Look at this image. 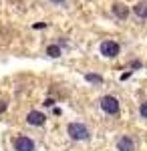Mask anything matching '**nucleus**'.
<instances>
[{
  "mask_svg": "<svg viewBox=\"0 0 147 151\" xmlns=\"http://www.w3.org/2000/svg\"><path fill=\"white\" fill-rule=\"evenodd\" d=\"M12 145H14V151H34V141L30 137H26V135L14 137Z\"/></svg>",
  "mask_w": 147,
  "mask_h": 151,
  "instance_id": "nucleus-4",
  "label": "nucleus"
},
{
  "mask_svg": "<svg viewBox=\"0 0 147 151\" xmlns=\"http://www.w3.org/2000/svg\"><path fill=\"white\" fill-rule=\"evenodd\" d=\"M53 105H55L53 99H46V101H45V107H53Z\"/></svg>",
  "mask_w": 147,
  "mask_h": 151,
  "instance_id": "nucleus-12",
  "label": "nucleus"
},
{
  "mask_svg": "<svg viewBox=\"0 0 147 151\" xmlns=\"http://www.w3.org/2000/svg\"><path fill=\"white\" fill-rule=\"evenodd\" d=\"M45 121H46V115L40 113V111H30V113L26 115V123H28V125L40 127V125H45Z\"/></svg>",
  "mask_w": 147,
  "mask_h": 151,
  "instance_id": "nucleus-5",
  "label": "nucleus"
},
{
  "mask_svg": "<svg viewBox=\"0 0 147 151\" xmlns=\"http://www.w3.org/2000/svg\"><path fill=\"white\" fill-rule=\"evenodd\" d=\"M4 111H6V103H4V101H0V113H4Z\"/></svg>",
  "mask_w": 147,
  "mask_h": 151,
  "instance_id": "nucleus-13",
  "label": "nucleus"
},
{
  "mask_svg": "<svg viewBox=\"0 0 147 151\" xmlns=\"http://www.w3.org/2000/svg\"><path fill=\"white\" fill-rule=\"evenodd\" d=\"M133 12L137 18H147V2H137L133 6Z\"/></svg>",
  "mask_w": 147,
  "mask_h": 151,
  "instance_id": "nucleus-8",
  "label": "nucleus"
},
{
  "mask_svg": "<svg viewBox=\"0 0 147 151\" xmlns=\"http://www.w3.org/2000/svg\"><path fill=\"white\" fill-rule=\"evenodd\" d=\"M139 115L143 117V119H147V101L139 105Z\"/></svg>",
  "mask_w": 147,
  "mask_h": 151,
  "instance_id": "nucleus-11",
  "label": "nucleus"
},
{
  "mask_svg": "<svg viewBox=\"0 0 147 151\" xmlns=\"http://www.w3.org/2000/svg\"><path fill=\"white\" fill-rule=\"evenodd\" d=\"M85 79H87L89 83H103V77H101V75H93V73H89Z\"/></svg>",
  "mask_w": 147,
  "mask_h": 151,
  "instance_id": "nucleus-10",
  "label": "nucleus"
},
{
  "mask_svg": "<svg viewBox=\"0 0 147 151\" xmlns=\"http://www.w3.org/2000/svg\"><path fill=\"white\" fill-rule=\"evenodd\" d=\"M46 55L53 58H58L61 57V47L58 45H50V47H46Z\"/></svg>",
  "mask_w": 147,
  "mask_h": 151,
  "instance_id": "nucleus-9",
  "label": "nucleus"
},
{
  "mask_svg": "<svg viewBox=\"0 0 147 151\" xmlns=\"http://www.w3.org/2000/svg\"><path fill=\"white\" fill-rule=\"evenodd\" d=\"M113 14L119 18V20H125L127 16H129V6H125V4H113Z\"/></svg>",
  "mask_w": 147,
  "mask_h": 151,
  "instance_id": "nucleus-7",
  "label": "nucleus"
},
{
  "mask_svg": "<svg viewBox=\"0 0 147 151\" xmlns=\"http://www.w3.org/2000/svg\"><path fill=\"white\" fill-rule=\"evenodd\" d=\"M119 52H121L119 42H115V40H103V42H101V55H103V57L115 58Z\"/></svg>",
  "mask_w": 147,
  "mask_h": 151,
  "instance_id": "nucleus-3",
  "label": "nucleus"
},
{
  "mask_svg": "<svg viewBox=\"0 0 147 151\" xmlns=\"http://www.w3.org/2000/svg\"><path fill=\"white\" fill-rule=\"evenodd\" d=\"M50 2H55V4H63L65 0H50Z\"/></svg>",
  "mask_w": 147,
  "mask_h": 151,
  "instance_id": "nucleus-14",
  "label": "nucleus"
},
{
  "mask_svg": "<svg viewBox=\"0 0 147 151\" xmlns=\"http://www.w3.org/2000/svg\"><path fill=\"white\" fill-rule=\"evenodd\" d=\"M99 107L103 109V113H107V115H117L119 113V101L115 99L113 95L103 97L101 101H99Z\"/></svg>",
  "mask_w": 147,
  "mask_h": 151,
  "instance_id": "nucleus-2",
  "label": "nucleus"
},
{
  "mask_svg": "<svg viewBox=\"0 0 147 151\" xmlns=\"http://www.w3.org/2000/svg\"><path fill=\"white\" fill-rule=\"evenodd\" d=\"M117 149L119 151H135V141L131 139L129 135H123L117 141Z\"/></svg>",
  "mask_w": 147,
  "mask_h": 151,
  "instance_id": "nucleus-6",
  "label": "nucleus"
},
{
  "mask_svg": "<svg viewBox=\"0 0 147 151\" xmlns=\"http://www.w3.org/2000/svg\"><path fill=\"white\" fill-rule=\"evenodd\" d=\"M67 135L75 141H87L91 137V131L83 123H68L67 127Z\"/></svg>",
  "mask_w": 147,
  "mask_h": 151,
  "instance_id": "nucleus-1",
  "label": "nucleus"
}]
</instances>
